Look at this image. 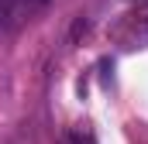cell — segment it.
Listing matches in <instances>:
<instances>
[{
  "label": "cell",
  "instance_id": "7a4b0ae2",
  "mask_svg": "<svg viewBox=\"0 0 148 144\" xmlns=\"http://www.w3.org/2000/svg\"><path fill=\"white\" fill-rule=\"evenodd\" d=\"M52 0H10V17L14 21H31L35 14H41Z\"/></svg>",
  "mask_w": 148,
  "mask_h": 144
},
{
  "label": "cell",
  "instance_id": "6da1fadb",
  "mask_svg": "<svg viewBox=\"0 0 148 144\" xmlns=\"http://www.w3.org/2000/svg\"><path fill=\"white\" fill-rule=\"evenodd\" d=\"M114 41L121 45V48H145L148 45V14L141 10H134V14H127V17H121L117 24H114Z\"/></svg>",
  "mask_w": 148,
  "mask_h": 144
},
{
  "label": "cell",
  "instance_id": "5b68a950",
  "mask_svg": "<svg viewBox=\"0 0 148 144\" xmlns=\"http://www.w3.org/2000/svg\"><path fill=\"white\" fill-rule=\"evenodd\" d=\"M7 17H10V0H0V28L7 24Z\"/></svg>",
  "mask_w": 148,
  "mask_h": 144
},
{
  "label": "cell",
  "instance_id": "3957f363",
  "mask_svg": "<svg viewBox=\"0 0 148 144\" xmlns=\"http://www.w3.org/2000/svg\"><path fill=\"white\" fill-rule=\"evenodd\" d=\"M59 144H97V134H93L86 124H79V127H69V130L59 137Z\"/></svg>",
  "mask_w": 148,
  "mask_h": 144
},
{
  "label": "cell",
  "instance_id": "8992f818",
  "mask_svg": "<svg viewBox=\"0 0 148 144\" xmlns=\"http://www.w3.org/2000/svg\"><path fill=\"white\" fill-rule=\"evenodd\" d=\"M134 3V10H141V14H148V0H131Z\"/></svg>",
  "mask_w": 148,
  "mask_h": 144
},
{
  "label": "cell",
  "instance_id": "277c9868",
  "mask_svg": "<svg viewBox=\"0 0 148 144\" xmlns=\"http://www.w3.org/2000/svg\"><path fill=\"white\" fill-rule=\"evenodd\" d=\"M90 31V21L86 17H76V24H73V41H79V35H86Z\"/></svg>",
  "mask_w": 148,
  "mask_h": 144
}]
</instances>
